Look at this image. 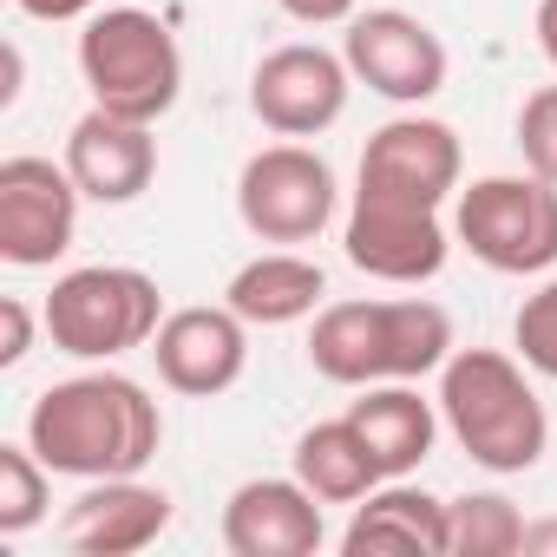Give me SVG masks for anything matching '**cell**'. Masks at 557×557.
<instances>
[{
    "instance_id": "obj_1",
    "label": "cell",
    "mask_w": 557,
    "mask_h": 557,
    "mask_svg": "<svg viewBox=\"0 0 557 557\" xmlns=\"http://www.w3.org/2000/svg\"><path fill=\"white\" fill-rule=\"evenodd\" d=\"M27 446L53 479H132L164 446V413L132 374H73L53 381L27 413Z\"/></svg>"
},
{
    "instance_id": "obj_2",
    "label": "cell",
    "mask_w": 557,
    "mask_h": 557,
    "mask_svg": "<svg viewBox=\"0 0 557 557\" xmlns=\"http://www.w3.org/2000/svg\"><path fill=\"white\" fill-rule=\"evenodd\" d=\"M453 355V315L426 296L400 302H322L309 329V368L335 387L420 381Z\"/></svg>"
},
{
    "instance_id": "obj_3",
    "label": "cell",
    "mask_w": 557,
    "mask_h": 557,
    "mask_svg": "<svg viewBox=\"0 0 557 557\" xmlns=\"http://www.w3.org/2000/svg\"><path fill=\"white\" fill-rule=\"evenodd\" d=\"M440 420L459 440V453L498 479L531 472L550 446V420L537 387L524 381L518 355L498 348H453L440 368Z\"/></svg>"
},
{
    "instance_id": "obj_4",
    "label": "cell",
    "mask_w": 557,
    "mask_h": 557,
    "mask_svg": "<svg viewBox=\"0 0 557 557\" xmlns=\"http://www.w3.org/2000/svg\"><path fill=\"white\" fill-rule=\"evenodd\" d=\"M79 79H86L92 106L138 119V125H158L184 92V53L158 14L99 8L79 34Z\"/></svg>"
},
{
    "instance_id": "obj_5",
    "label": "cell",
    "mask_w": 557,
    "mask_h": 557,
    "mask_svg": "<svg viewBox=\"0 0 557 557\" xmlns=\"http://www.w3.org/2000/svg\"><path fill=\"white\" fill-rule=\"evenodd\" d=\"M40 329L73 361H119L132 348H151V335L164 329V296L145 269L86 262L53 283V296L40 302Z\"/></svg>"
},
{
    "instance_id": "obj_6",
    "label": "cell",
    "mask_w": 557,
    "mask_h": 557,
    "mask_svg": "<svg viewBox=\"0 0 557 557\" xmlns=\"http://www.w3.org/2000/svg\"><path fill=\"white\" fill-rule=\"evenodd\" d=\"M453 243L492 275H544L557 262V184L537 171H492L459 184Z\"/></svg>"
},
{
    "instance_id": "obj_7",
    "label": "cell",
    "mask_w": 557,
    "mask_h": 557,
    "mask_svg": "<svg viewBox=\"0 0 557 557\" xmlns=\"http://www.w3.org/2000/svg\"><path fill=\"white\" fill-rule=\"evenodd\" d=\"M335 164L309 145H262L236 171V216L256 243H315L335 223Z\"/></svg>"
},
{
    "instance_id": "obj_8",
    "label": "cell",
    "mask_w": 557,
    "mask_h": 557,
    "mask_svg": "<svg viewBox=\"0 0 557 557\" xmlns=\"http://www.w3.org/2000/svg\"><path fill=\"white\" fill-rule=\"evenodd\" d=\"M342 249H348V262L361 275H374V283L420 289L446 269L453 230L440 223L433 203H400V197H381V190H355L348 223H342Z\"/></svg>"
},
{
    "instance_id": "obj_9",
    "label": "cell",
    "mask_w": 557,
    "mask_h": 557,
    "mask_svg": "<svg viewBox=\"0 0 557 557\" xmlns=\"http://www.w3.org/2000/svg\"><path fill=\"white\" fill-rule=\"evenodd\" d=\"M79 184L66 171V158H8L0 164V256L14 269H53L73 236H79Z\"/></svg>"
},
{
    "instance_id": "obj_10",
    "label": "cell",
    "mask_w": 557,
    "mask_h": 557,
    "mask_svg": "<svg viewBox=\"0 0 557 557\" xmlns=\"http://www.w3.org/2000/svg\"><path fill=\"white\" fill-rule=\"evenodd\" d=\"M355 73L342 53L296 40V47H275L262 53V66L249 73V112L275 132V138H322L342 112H348Z\"/></svg>"
},
{
    "instance_id": "obj_11",
    "label": "cell",
    "mask_w": 557,
    "mask_h": 557,
    "mask_svg": "<svg viewBox=\"0 0 557 557\" xmlns=\"http://www.w3.org/2000/svg\"><path fill=\"white\" fill-rule=\"evenodd\" d=\"M342 60L387 106H426L446 86V66H453L446 60V40L420 14H400V8L355 14L348 21V40H342Z\"/></svg>"
},
{
    "instance_id": "obj_12",
    "label": "cell",
    "mask_w": 557,
    "mask_h": 557,
    "mask_svg": "<svg viewBox=\"0 0 557 557\" xmlns=\"http://www.w3.org/2000/svg\"><path fill=\"white\" fill-rule=\"evenodd\" d=\"M459 177H466L459 132H453L446 119L400 112V119H387V125L368 138L355 190H381V197H400V203H433V210H446V197H459Z\"/></svg>"
},
{
    "instance_id": "obj_13",
    "label": "cell",
    "mask_w": 557,
    "mask_h": 557,
    "mask_svg": "<svg viewBox=\"0 0 557 557\" xmlns=\"http://www.w3.org/2000/svg\"><path fill=\"white\" fill-rule=\"evenodd\" d=\"M151 355H158V381L171 394H190V400H210V394H230L249 368V322L223 302V309H171L164 329L151 335Z\"/></svg>"
},
{
    "instance_id": "obj_14",
    "label": "cell",
    "mask_w": 557,
    "mask_h": 557,
    "mask_svg": "<svg viewBox=\"0 0 557 557\" xmlns=\"http://www.w3.org/2000/svg\"><path fill=\"white\" fill-rule=\"evenodd\" d=\"M329 537L322 498L289 479H243L223 505V544L230 557H315Z\"/></svg>"
},
{
    "instance_id": "obj_15",
    "label": "cell",
    "mask_w": 557,
    "mask_h": 557,
    "mask_svg": "<svg viewBox=\"0 0 557 557\" xmlns=\"http://www.w3.org/2000/svg\"><path fill=\"white\" fill-rule=\"evenodd\" d=\"M164 531H171V492L145 485L138 472L132 479H86V492L60 518L66 550H86V557H132V550H151Z\"/></svg>"
},
{
    "instance_id": "obj_16",
    "label": "cell",
    "mask_w": 557,
    "mask_h": 557,
    "mask_svg": "<svg viewBox=\"0 0 557 557\" xmlns=\"http://www.w3.org/2000/svg\"><path fill=\"white\" fill-rule=\"evenodd\" d=\"M66 171L92 203H138L158 177V138H151V125L92 106L66 132Z\"/></svg>"
},
{
    "instance_id": "obj_17",
    "label": "cell",
    "mask_w": 557,
    "mask_h": 557,
    "mask_svg": "<svg viewBox=\"0 0 557 557\" xmlns=\"http://www.w3.org/2000/svg\"><path fill=\"white\" fill-rule=\"evenodd\" d=\"M348 420H355V433L368 440L381 479L420 472V466L433 459L440 426H446V420H440V400H426L413 381H374V387H361V400L348 407Z\"/></svg>"
},
{
    "instance_id": "obj_18",
    "label": "cell",
    "mask_w": 557,
    "mask_h": 557,
    "mask_svg": "<svg viewBox=\"0 0 557 557\" xmlns=\"http://www.w3.org/2000/svg\"><path fill=\"white\" fill-rule=\"evenodd\" d=\"M342 550L348 557H368V550H413V557H446V498L407 485V479H381L348 531H342Z\"/></svg>"
},
{
    "instance_id": "obj_19",
    "label": "cell",
    "mask_w": 557,
    "mask_h": 557,
    "mask_svg": "<svg viewBox=\"0 0 557 557\" xmlns=\"http://www.w3.org/2000/svg\"><path fill=\"white\" fill-rule=\"evenodd\" d=\"M223 302L249 329H289V322H309L329 302V275H322V262H309L296 249H262L230 275Z\"/></svg>"
},
{
    "instance_id": "obj_20",
    "label": "cell",
    "mask_w": 557,
    "mask_h": 557,
    "mask_svg": "<svg viewBox=\"0 0 557 557\" xmlns=\"http://www.w3.org/2000/svg\"><path fill=\"white\" fill-rule=\"evenodd\" d=\"M296 479L322 498V505H361L381 485V466L368 453V440L355 433V420H322L296 440Z\"/></svg>"
},
{
    "instance_id": "obj_21",
    "label": "cell",
    "mask_w": 557,
    "mask_h": 557,
    "mask_svg": "<svg viewBox=\"0 0 557 557\" xmlns=\"http://www.w3.org/2000/svg\"><path fill=\"white\" fill-rule=\"evenodd\" d=\"M524 550V518L505 492L446 498V557H511Z\"/></svg>"
},
{
    "instance_id": "obj_22",
    "label": "cell",
    "mask_w": 557,
    "mask_h": 557,
    "mask_svg": "<svg viewBox=\"0 0 557 557\" xmlns=\"http://www.w3.org/2000/svg\"><path fill=\"white\" fill-rule=\"evenodd\" d=\"M47 459L21 440V446H0V537H21L47 518L53 485H47Z\"/></svg>"
},
{
    "instance_id": "obj_23",
    "label": "cell",
    "mask_w": 557,
    "mask_h": 557,
    "mask_svg": "<svg viewBox=\"0 0 557 557\" xmlns=\"http://www.w3.org/2000/svg\"><path fill=\"white\" fill-rule=\"evenodd\" d=\"M511 348H518V361H524L531 374L557 381V275H550V283H537V289L518 302V315H511Z\"/></svg>"
},
{
    "instance_id": "obj_24",
    "label": "cell",
    "mask_w": 557,
    "mask_h": 557,
    "mask_svg": "<svg viewBox=\"0 0 557 557\" xmlns=\"http://www.w3.org/2000/svg\"><path fill=\"white\" fill-rule=\"evenodd\" d=\"M518 158H524V171L557 184V86H537L518 106Z\"/></svg>"
},
{
    "instance_id": "obj_25",
    "label": "cell",
    "mask_w": 557,
    "mask_h": 557,
    "mask_svg": "<svg viewBox=\"0 0 557 557\" xmlns=\"http://www.w3.org/2000/svg\"><path fill=\"white\" fill-rule=\"evenodd\" d=\"M34 355V309L21 296L0 302V368H21Z\"/></svg>"
},
{
    "instance_id": "obj_26",
    "label": "cell",
    "mask_w": 557,
    "mask_h": 557,
    "mask_svg": "<svg viewBox=\"0 0 557 557\" xmlns=\"http://www.w3.org/2000/svg\"><path fill=\"white\" fill-rule=\"evenodd\" d=\"M289 21L302 27H335V21H355V0H275Z\"/></svg>"
},
{
    "instance_id": "obj_27",
    "label": "cell",
    "mask_w": 557,
    "mask_h": 557,
    "mask_svg": "<svg viewBox=\"0 0 557 557\" xmlns=\"http://www.w3.org/2000/svg\"><path fill=\"white\" fill-rule=\"evenodd\" d=\"M27 21H92L99 0H14Z\"/></svg>"
},
{
    "instance_id": "obj_28",
    "label": "cell",
    "mask_w": 557,
    "mask_h": 557,
    "mask_svg": "<svg viewBox=\"0 0 557 557\" xmlns=\"http://www.w3.org/2000/svg\"><path fill=\"white\" fill-rule=\"evenodd\" d=\"M537 53H544L550 73H557V0H537Z\"/></svg>"
},
{
    "instance_id": "obj_29",
    "label": "cell",
    "mask_w": 557,
    "mask_h": 557,
    "mask_svg": "<svg viewBox=\"0 0 557 557\" xmlns=\"http://www.w3.org/2000/svg\"><path fill=\"white\" fill-rule=\"evenodd\" d=\"M524 550H537V557H557V518H544V524H524Z\"/></svg>"
}]
</instances>
